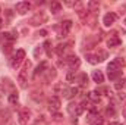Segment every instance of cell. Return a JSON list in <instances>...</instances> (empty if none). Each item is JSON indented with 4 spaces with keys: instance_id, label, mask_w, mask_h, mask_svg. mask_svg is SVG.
Returning a JSON list of instances; mask_svg holds the SVG:
<instances>
[{
    "instance_id": "obj_2",
    "label": "cell",
    "mask_w": 126,
    "mask_h": 125,
    "mask_svg": "<svg viewBox=\"0 0 126 125\" xmlns=\"http://www.w3.org/2000/svg\"><path fill=\"white\" fill-rule=\"evenodd\" d=\"M24 59H25V52H24V50H18L16 55H15V56L12 58V61H10V66H12L13 69H18L19 65L24 62Z\"/></svg>"
},
{
    "instance_id": "obj_35",
    "label": "cell",
    "mask_w": 126,
    "mask_h": 125,
    "mask_svg": "<svg viewBox=\"0 0 126 125\" xmlns=\"http://www.w3.org/2000/svg\"><path fill=\"white\" fill-rule=\"evenodd\" d=\"M3 27V21H1V18H0V28Z\"/></svg>"
},
{
    "instance_id": "obj_32",
    "label": "cell",
    "mask_w": 126,
    "mask_h": 125,
    "mask_svg": "<svg viewBox=\"0 0 126 125\" xmlns=\"http://www.w3.org/2000/svg\"><path fill=\"white\" fill-rule=\"evenodd\" d=\"M119 99H120V102L126 103V96H125V94H119Z\"/></svg>"
},
{
    "instance_id": "obj_26",
    "label": "cell",
    "mask_w": 126,
    "mask_h": 125,
    "mask_svg": "<svg viewBox=\"0 0 126 125\" xmlns=\"http://www.w3.org/2000/svg\"><path fill=\"white\" fill-rule=\"evenodd\" d=\"M56 77V69H47V80H51V78H54Z\"/></svg>"
},
{
    "instance_id": "obj_23",
    "label": "cell",
    "mask_w": 126,
    "mask_h": 125,
    "mask_svg": "<svg viewBox=\"0 0 126 125\" xmlns=\"http://www.w3.org/2000/svg\"><path fill=\"white\" fill-rule=\"evenodd\" d=\"M66 80H67L69 83H73V81L76 80V74H75V71H70V72L66 75Z\"/></svg>"
},
{
    "instance_id": "obj_9",
    "label": "cell",
    "mask_w": 126,
    "mask_h": 125,
    "mask_svg": "<svg viewBox=\"0 0 126 125\" xmlns=\"http://www.w3.org/2000/svg\"><path fill=\"white\" fill-rule=\"evenodd\" d=\"M48 104H50V110H53V112H57L59 109H60V99L57 97V96H53V97H50V100H48Z\"/></svg>"
},
{
    "instance_id": "obj_3",
    "label": "cell",
    "mask_w": 126,
    "mask_h": 125,
    "mask_svg": "<svg viewBox=\"0 0 126 125\" xmlns=\"http://www.w3.org/2000/svg\"><path fill=\"white\" fill-rule=\"evenodd\" d=\"M46 21H47V15H46L44 12H40V13H35V15L32 16L31 19L28 21V24H30V25H34V27H35V25L44 24Z\"/></svg>"
},
{
    "instance_id": "obj_29",
    "label": "cell",
    "mask_w": 126,
    "mask_h": 125,
    "mask_svg": "<svg viewBox=\"0 0 126 125\" xmlns=\"http://www.w3.org/2000/svg\"><path fill=\"white\" fill-rule=\"evenodd\" d=\"M64 49H66V44H59V46H57V50H56V52H57L59 55H62L63 52H64Z\"/></svg>"
},
{
    "instance_id": "obj_16",
    "label": "cell",
    "mask_w": 126,
    "mask_h": 125,
    "mask_svg": "<svg viewBox=\"0 0 126 125\" xmlns=\"http://www.w3.org/2000/svg\"><path fill=\"white\" fill-rule=\"evenodd\" d=\"M88 99H90V100H93L94 103H100V100H101L100 94L97 93V91H91V93H88Z\"/></svg>"
},
{
    "instance_id": "obj_37",
    "label": "cell",
    "mask_w": 126,
    "mask_h": 125,
    "mask_svg": "<svg viewBox=\"0 0 126 125\" xmlns=\"http://www.w3.org/2000/svg\"><path fill=\"white\" fill-rule=\"evenodd\" d=\"M125 25H126V18H125Z\"/></svg>"
},
{
    "instance_id": "obj_28",
    "label": "cell",
    "mask_w": 126,
    "mask_h": 125,
    "mask_svg": "<svg viewBox=\"0 0 126 125\" xmlns=\"http://www.w3.org/2000/svg\"><path fill=\"white\" fill-rule=\"evenodd\" d=\"M120 74H122V71H117V72H109V78H110V80H116Z\"/></svg>"
},
{
    "instance_id": "obj_18",
    "label": "cell",
    "mask_w": 126,
    "mask_h": 125,
    "mask_svg": "<svg viewBox=\"0 0 126 125\" xmlns=\"http://www.w3.org/2000/svg\"><path fill=\"white\" fill-rule=\"evenodd\" d=\"M78 83H79L81 85H87V84H88V75H87V74H81V75L78 77Z\"/></svg>"
},
{
    "instance_id": "obj_31",
    "label": "cell",
    "mask_w": 126,
    "mask_h": 125,
    "mask_svg": "<svg viewBox=\"0 0 126 125\" xmlns=\"http://www.w3.org/2000/svg\"><path fill=\"white\" fill-rule=\"evenodd\" d=\"M12 50V44H6V46H3V52L4 53H9Z\"/></svg>"
},
{
    "instance_id": "obj_25",
    "label": "cell",
    "mask_w": 126,
    "mask_h": 125,
    "mask_svg": "<svg viewBox=\"0 0 126 125\" xmlns=\"http://www.w3.org/2000/svg\"><path fill=\"white\" fill-rule=\"evenodd\" d=\"M44 47H46L47 56H51V43H50V41H46V43H44Z\"/></svg>"
},
{
    "instance_id": "obj_5",
    "label": "cell",
    "mask_w": 126,
    "mask_h": 125,
    "mask_svg": "<svg viewBox=\"0 0 126 125\" xmlns=\"http://www.w3.org/2000/svg\"><path fill=\"white\" fill-rule=\"evenodd\" d=\"M116 19H117V15L113 13V12H109V13L104 15V18H103V24H104L106 27H111V25L116 22Z\"/></svg>"
},
{
    "instance_id": "obj_27",
    "label": "cell",
    "mask_w": 126,
    "mask_h": 125,
    "mask_svg": "<svg viewBox=\"0 0 126 125\" xmlns=\"http://www.w3.org/2000/svg\"><path fill=\"white\" fill-rule=\"evenodd\" d=\"M106 115H109V116H114V115H116L114 107H113V106H109V107L106 109Z\"/></svg>"
},
{
    "instance_id": "obj_13",
    "label": "cell",
    "mask_w": 126,
    "mask_h": 125,
    "mask_svg": "<svg viewBox=\"0 0 126 125\" xmlns=\"http://www.w3.org/2000/svg\"><path fill=\"white\" fill-rule=\"evenodd\" d=\"M88 122H90L91 125H104L103 118H101V116H98V115H91V116H90V119H88Z\"/></svg>"
},
{
    "instance_id": "obj_7",
    "label": "cell",
    "mask_w": 126,
    "mask_h": 125,
    "mask_svg": "<svg viewBox=\"0 0 126 125\" xmlns=\"http://www.w3.org/2000/svg\"><path fill=\"white\" fill-rule=\"evenodd\" d=\"M67 110H69V113L70 115H75V116H79L82 112H84V106H82V103L81 104H69V107H67Z\"/></svg>"
},
{
    "instance_id": "obj_12",
    "label": "cell",
    "mask_w": 126,
    "mask_h": 125,
    "mask_svg": "<svg viewBox=\"0 0 126 125\" xmlns=\"http://www.w3.org/2000/svg\"><path fill=\"white\" fill-rule=\"evenodd\" d=\"M120 43H122V40L117 35H110V38L107 40V46L109 47H117Z\"/></svg>"
},
{
    "instance_id": "obj_24",
    "label": "cell",
    "mask_w": 126,
    "mask_h": 125,
    "mask_svg": "<svg viewBox=\"0 0 126 125\" xmlns=\"http://www.w3.org/2000/svg\"><path fill=\"white\" fill-rule=\"evenodd\" d=\"M9 102H10L12 104L18 103V93H10V96H9Z\"/></svg>"
},
{
    "instance_id": "obj_30",
    "label": "cell",
    "mask_w": 126,
    "mask_h": 125,
    "mask_svg": "<svg viewBox=\"0 0 126 125\" xmlns=\"http://www.w3.org/2000/svg\"><path fill=\"white\" fill-rule=\"evenodd\" d=\"M62 115H60V113H54V115H53V121H56V122H60V121H62Z\"/></svg>"
},
{
    "instance_id": "obj_6",
    "label": "cell",
    "mask_w": 126,
    "mask_h": 125,
    "mask_svg": "<svg viewBox=\"0 0 126 125\" xmlns=\"http://www.w3.org/2000/svg\"><path fill=\"white\" fill-rule=\"evenodd\" d=\"M66 63H67V66L72 69V71H75L76 68H79V65H81V61H79V58L78 56H69L67 59H66Z\"/></svg>"
},
{
    "instance_id": "obj_20",
    "label": "cell",
    "mask_w": 126,
    "mask_h": 125,
    "mask_svg": "<svg viewBox=\"0 0 126 125\" xmlns=\"http://www.w3.org/2000/svg\"><path fill=\"white\" fill-rule=\"evenodd\" d=\"M98 6H100L98 1H88V3H87V9L91 10V12H94L95 9H98Z\"/></svg>"
},
{
    "instance_id": "obj_21",
    "label": "cell",
    "mask_w": 126,
    "mask_h": 125,
    "mask_svg": "<svg viewBox=\"0 0 126 125\" xmlns=\"http://www.w3.org/2000/svg\"><path fill=\"white\" fill-rule=\"evenodd\" d=\"M95 56H97V59H98V62H103L104 59H107V53H106L104 50H100V52H98V53H97Z\"/></svg>"
},
{
    "instance_id": "obj_17",
    "label": "cell",
    "mask_w": 126,
    "mask_h": 125,
    "mask_svg": "<svg viewBox=\"0 0 126 125\" xmlns=\"http://www.w3.org/2000/svg\"><path fill=\"white\" fill-rule=\"evenodd\" d=\"M114 87H116V90H123V88H126V78H120L114 84Z\"/></svg>"
},
{
    "instance_id": "obj_14",
    "label": "cell",
    "mask_w": 126,
    "mask_h": 125,
    "mask_svg": "<svg viewBox=\"0 0 126 125\" xmlns=\"http://www.w3.org/2000/svg\"><path fill=\"white\" fill-rule=\"evenodd\" d=\"M93 80H94V83H97V84H101V83L104 81L103 72H101V71H94V72H93Z\"/></svg>"
},
{
    "instance_id": "obj_4",
    "label": "cell",
    "mask_w": 126,
    "mask_h": 125,
    "mask_svg": "<svg viewBox=\"0 0 126 125\" xmlns=\"http://www.w3.org/2000/svg\"><path fill=\"white\" fill-rule=\"evenodd\" d=\"M16 12L19 13V15H25L30 9H31V3L30 1H19V3H16Z\"/></svg>"
},
{
    "instance_id": "obj_10",
    "label": "cell",
    "mask_w": 126,
    "mask_h": 125,
    "mask_svg": "<svg viewBox=\"0 0 126 125\" xmlns=\"http://www.w3.org/2000/svg\"><path fill=\"white\" fill-rule=\"evenodd\" d=\"M72 28V21H63L60 25V37H66Z\"/></svg>"
},
{
    "instance_id": "obj_22",
    "label": "cell",
    "mask_w": 126,
    "mask_h": 125,
    "mask_svg": "<svg viewBox=\"0 0 126 125\" xmlns=\"http://www.w3.org/2000/svg\"><path fill=\"white\" fill-rule=\"evenodd\" d=\"M85 58H87V61H88V62L93 63V65L98 63V59H97V56H95V55H91V53H88V55H87Z\"/></svg>"
},
{
    "instance_id": "obj_8",
    "label": "cell",
    "mask_w": 126,
    "mask_h": 125,
    "mask_svg": "<svg viewBox=\"0 0 126 125\" xmlns=\"http://www.w3.org/2000/svg\"><path fill=\"white\" fill-rule=\"evenodd\" d=\"M30 116H31L30 110H28V109H22V110L19 112V124L21 125H28Z\"/></svg>"
},
{
    "instance_id": "obj_36",
    "label": "cell",
    "mask_w": 126,
    "mask_h": 125,
    "mask_svg": "<svg viewBox=\"0 0 126 125\" xmlns=\"http://www.w3.org/2000/svg\"><path fill=\"white\" fill-rule=\"evenodd\" d=\"M123 116H125V118H126V107H125V109H123Z\"/></svg>"
},
{
    "instance_id": "obj_1",
    "label": "cell",
    "mask_w": 126,
    "mask_h": 125,
    "mask_svg": "<svg viewBox=\"0 0 126 125\" xmlns=\"http://www.w3.org/2000/svg\"><path fill=\"white\" fill-rule=\"evenodd\" d=\"M30 66H31L30 62H25L24 68H22V71H21L19 75H18V81H19L21 87H25L27 83H28V69H30Z\"/></svg>"
},
{
    "instance_id": "obj_33",
    "label": "cell",
    "mask_w": 126,
    "mask_h": 125,
    "mask_svg": "<svg viewBox=\"0 0 126 125\" xmlns=\"http://www.w3.org/2000/svg\"><path fill=\"white\" fill-rule=\"evenodd\" d=\"M109 125H122V124H119V122H110Z\"/></svg>"
},
{
    "instance_id": "obj_11",
    "label": "cell",
    "mask_w": 126,
    "mask_h": 125,
    "mask_svg": "<svg viewBox=\"0 0 126 125\" xmlns=\"http://www.w3.org/2000/svg\"><path fill=\"white\" fill-rule=\"evenodd\" d=\"M76 93H78V88H75V87H70V88L63 87V91H62L64 99H72L73 96H76Z\"/></svg>"
},
{
    "instance_id": "obj_34",
    "label": "cell",
    "mask_w": 126,
    "mask_h": 125,
    "mask_svg": "<svg viewBox=\"0 0 126 125\" xmlns=\"http://www.w3.org/2000/svg\"><path fill=\"white\" fill-rule=\"evenodd\" d=\"M1 40H4V37H3V34H0V41H1Z\"/></svg>"
},
{
    "instance_id": "obj_15",
    "label": "cell",
    "mask_w": 126,
    "mask_h": 125,
    "mask_svg": "<svg viewBox=\"0 0 126 125\" xmlns=\"http://www.w3.org/2000/svg\"><path fill=\"white\" fill-rule=\"evenodd\" d=\"M50 10H51V13H59V12L62 10V4H60L59 1H51Z\"/></svg>"
},
{
    "instance_id": "obj_19",
    "label": "cell",
    "mask_w": 126,
    "mask_h": 125,
    "mask_svg": "<svg viewBox=\"0 0 126 125\" xmlns=\"http://www.w3.org/2000/svg\"><path fill=\"white\" fill-rule=\"evenodd\" d=\"M44 69H47V63H46V62H41L40 65H38V68H37V71H35V74H34V75L37 77L38 74H43V72H46Z\"/></svg>"
}]
</instances>
